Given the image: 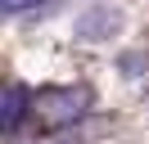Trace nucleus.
I'll list each match as a JSON object with an SVG mask.
<instances>
[{
	"mask_svg": "<svg viewBox=\"0 0 149 144\" xmlns=\"http://www.w3.org/2000/svg\"><path fill=\"white\" fill-rule=\"evenodd\" d=\"M91 95L86 90H72V86H45L36 99H32V117H36L45 131H59V126H72L77 117L86 113Z\"/></svg>",
	"mask_w": 149,
	"mask_h": 144,
	"instance_id": "obj_1",
	"label": "nucleus"
},
{
	"mask_svg": "<svg viewBox=\"0 0 149 144\" xmlns=\"http://www.w3.org/2000/svg\"><path fill=\"white\" fill-rule=\"evenodd\" d=\"M32 99H36V95H27V86L14 81V86L5 90V99H0V126H5V131H18L23 117L32 113Z\"/></svg>",
	"mask_w": 149,
	"mask_h": 144,
	"instance_id": "obj_2",
	"label": "nucleus"
},
{
	"mask_svg": "<svg viewBox=\"0 0 149 144\" xmlns=\"http://www.w3.org/2000/svg\"><path fill=\"white\" fill-rule=\"evenodd\" d=\"M118 23H122V18H118V9H109V5H100V9H95V14H86L81 23H77V32H81L86 41H104V36H100V27H109V32H118Z\"/></svg>",
	"mask_w": 149,
	"mask_h": 144,
	"instance_id": "obj_3",
	"label": "nucleus"
},
{
	"mask_svg": "<svg viewBox=\"0 0 149 144\" xmlns=\"http://www.w3.org/2000/svg\"><path fill=\"white\" fill-rule=\"evenodd\" d=\"M36 144H41V140H36ZM45 144H50V140H45Z\"/></svg>",
	"mask_w": 149,
	"mask_h": 144,
	"instance_id": "obj_4",
	"label": "nucleus"
}]
</instances>
